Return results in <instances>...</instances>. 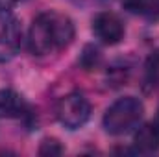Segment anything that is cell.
<instances>
[{
    "mask_svg": "<svg viewBox=\"0 0 159 157\" xmlns=\"http://www.w3.org/2000/svg\"><path fill=\"white\" fill-rule=\"evenodd\" d=\"M80 67L87 72L91 70H96L102 63V52L96 44H85L81 48V54H80V59H78Z\"/></svg>",
    "mask_w": 159,
    "mask_h": 157,
    "instance_id": "cell-8",
    "label": "cell"
},
{
    "mask_svg": "<svg viewBox=\"0 0 159 157\" xmlns=\"http://www.w3.org/2000/svg\"><path fill=\"white\" fill-rule=\"evenodd\" d=\"M65 150H63V146H61V142L57 141V139H43V142H41L39 146V155L43 157H54V155H61Z\"/></svg>",
    "mask_w": 159,
    "mask_h": 157,
    "instance_id": "cell-9",
    "label": "cell"
},
{
    "mask_svg": "<svg viewBox=\"0 0 159 157\" xmlns=\"http://www.w3.org/2000/svg\"><path fill=\"white\" fill-rule=\"evenodd\" d=\"M154 126L157 128V131H159V109H157V115H156V122H154Z\"/></svg>",
    "mask_w": 159,
    "mask_h": 157,
    "instance_id": "cell-14",
    "label": "cell"
},
{
    "mask_svg": "<svg viewBox=\"0 0 159 157\" xmlns=\"http://www.w3.org/2000/svg\"><path fill=\"white\" fill-rule=\"evenodd\" d=\"M93 34L100 43L113 46L124 39L126 30L119 15L111 11H102L93 19Z\"/></svg>",
    "mask_w": 159,
    "mask_h": 157,
    "instance_id": "cell-4",
    "label": "cell"
},
{
    "mask_svg": "<svg viewBox=\"0 0 159 157\" xmlns=\"http://www.w3.org/2000/svg\"><path fill=\"white\" fill-rule=\"evenodd\" d=\"M148 76H150L152 81L159 83V52L154 54L148 61Z\"/></svg>",
    "mask_w": 159,
    "mask_h": 157,
    "instance_id": "cell-11",
    "label": "cell"
},
{
    "mask_svg": "<svg viewBox=\"0 0 159 157\" xmlns=\"http://www.w3.org/2000/svg\"><path fill=\"white\" fill-rule=\"evenodd\" d=\"M146 17L150 20H159V0H150L148 9H146Z\"/></svg>",
    "mask_w": 159,
    "mask_h": 157,
    "instance_id": "cell-12",
    "label": "cell"
},
{
    "mask_svg": "<svg viewBox=\"0 0 159 157\" xmlns=\"http://www.w3.org/2000/svg\"><path fill=\"white\" fill-rule=\"evenodd\" d=\"M159 150V131L154 124H143L133 133L135 154H154Z\"/></svg>",
    "mask_w": 159,
    "mask_h": 157,
    "instance_id": "cell-6",
    "label": "cell"
},
{
    "mask_svg": "<svg viewBox=\"0 0 159 157\" xmlns=\"http://www.w3.org/2000/svg\"><path fill=\"white\" fill-rule=\"evenodd\" d=\"M144 115V104L137 96H122L104 113L102 126L109 135H124L139 126Z\"/></svg>",
    "mask_w": 159,
    "mask_h": 157,
    "instance_id": "cell-2",
    "label": "cell"
},
{
    "mask_svg": "<svg viewBox=\"0 0 159 157\" xmlns=\"http://www.w3.org/2000/svg\"><path fill=\"white\" fill-rule=\"evenodd\" d=\"M15 2H17V0H0V15L6 13V11H9Z\"/></svg>",
    "mask_w": 159,
    "mask_h": 157,
    "instance_id": "cell-13",
    "label": "cell"
},
{
    "mask_svg": "<svg viewBox=\"0 0 159 157\" xmlns=\"http://www.w3.org/2000/svg\"><path fill=\"white\" fill-rule=\"evenodd\" d=\"M22 46V26L20 20L9 17L0 28V63H9Z\"/></svg>",
    "mask_w": 159,
    "mask_h": 157,
    "instance_id": "cell-5",
    "label": "cell"
},
{
    "mask_svg": "<svg viewBox=\"0 0 159 157\" xmlns=\"http://www.w3.org/2000/svg\"><path fill=\"white\" fill-rule=\"evenodd\" d=\"M24 98L13 89H0V118H19L26 115Z\"/></svg>",
    "mask_w": 159,
    "mask_h": 157,
    "instance_id": "cell-7",
    "label": "cell"
},
{
    "mask_svg": "<svg viewBox=\"0 0 159 157\" xmlns=\"http://www.w3.org/2000/svg\"><path fill=\"white\" fill-rule=\"evenodd\" d=\"M91 118V104L81 92H69L57 104V120L67 129H80Z\"/></svg>",
    "mask_w": 159,
    "mask_h": 157,
    "instance_id": "cell-3",
    "label": "cell"
},
{
    "mask_svg": "<svg viewBox=\"0 0 159 157\" xmlns=\"http://www.w3.org/2000/svg\"><path fill=\"white\" fill-rule=\"evenodd\" d=\"M122 7L128 11V13H133V15H146V9H148V4L150 0H120Z\"/></svg>",
    "mask_w": 159,
    "mask_h": 157,
    "instance_id": "cell-10",
    "label": "cell"
},
{
    "mask_svg": "<svg viewBox=\"0 0 159 157\" xmlns=\"http://www.w3.org/2000/svg\"><path fill=\"white\" fill-rule=\"evenodd\" d=\"M76 35L70 17L57 11L39 13L28 32V48L34 56H46L67 48Z\"/></svg>",
    "mask_w": 159,
    "mask_h": 157,
    "instance_id": "cell-1",
    "label": "cell"
}]
</instances>
